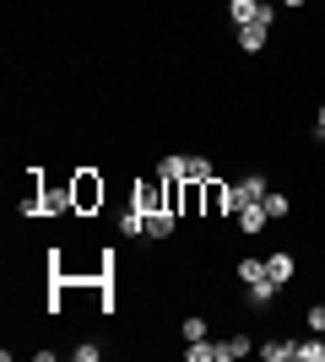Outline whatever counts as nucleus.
Listing matches in <instances>:
<instances>
[{
    "label": "nucleus",
    "instance_id": "nucleus-18",
    "mask_svg": "<svg viewBox=\"0 0 325 362\" xmlns=\"http://www.w3.org/2000/svg\"><path fill=\"white\" fill-rule=\"evenodd\" d=\"M261 276H266V259H239V281H244V287L261 281Z\"/></svg>",
    "mask_w": 325,
    "mask_h": 362
},
{
    "label": "nucleus",
    "instance_id": "nucleus-16",
    "mask_svg": "<svg viewBox=\"0 0 325 362\" xmlns=\"http://www.w3.org/2000/svg\"><path fill=\"white\" fill-rule=\"evenodd\" d=\"M185 163H190V157H173V151H169V157L157 163V173H163V179H185Z\"/></svg>",
    "mask_w": 325,
    "mask_h": 362
},
{
    "label": "nucleus",
    "instance_id": "nucleus-13",
    "mask_svg": "<svg viewBox=\"0 0 325 362\" xmlns=\"http://www.w3.org/2000/svg\"><path fill=\"white\" fill-rule=\"evenodd\" d=\"M120 233H125V238H141V233H147V211H136V206H130V211L120 216Z\"/></svg>",
    "mask_w": 325,
    "mask_h": 362
},
{
    "label": "nucleus",
    "instance_id": "nucleus-1",
    "mask_svg": "<svg viewBox=\"0 0 325 362\" xmlns=\"http://www.w3.org/2000/svg\"><path fill=\"white\" fill-rule=\"evenodd\" d=\"M71 200H76V211H98V206H103V179L87 173V168L71 173Z\"/></svg>",
    "mask_w": 325,
    "mask_h": 362
},
{
    "label": "nucleus",
    "instance_id": "nucleus-2",
    "mask_svg": "<svg viewBox=\"0 0 325 362\" xmlns=\"http://www.w3.org/2000/svg\"><path fill=\"white\" fill-rule=\"evenodd\" d=\"M130 206H136V211H163V173H157V179H141L136 189H130Z\"/></svg>",
    "mask_w": 325,
    "mask_h": 362
},
{
    "label": "nucleus",
    "instance_id": "nucleus-4",
    "mask_svg": "<svg viewBox=\"0 0 325 362\" xmlns=\"http://www.w3.org/2000/svg\"><path fill=\"white\" fill-rule=\"evenodd\" d=\"M233 216H239V227H244V233H261V227L271 222V216H266V200H249V206H239Z\"/></svg>",
    "mask_w": 325,
    "mask_h": 362
},
{
    "label": "nucleus",
    "instance_id": "nucleus-3",
    "mask_svg": "<svg viewBox=\"0 0 325 362\" xmlns=\"http://www.w3.org/2000/svg\"><path fill=\"white\" fill-rule=\"evenodd\" d=\"M212 346H217V362H239V357L255 351V341L249 335H228V341H212Z\"/></svg>",
    "mask_w": 325,
    "mask_h": 362
},
{
    "label": "nucleus",
    "instance_id": "nucleus-10",
    "mask_svg": "<svg viewBox=\"0 0 325 362\" xmlns=\"http://www.w3.org/2000/svg\"><path fill=\"white\" fill-rule=\"evenodd\" d=\"M228 16H233V28H244V22L261 16V0H228Z\"/></svg>",
    "mask_w": 325,
    "mask_h": 362
},
{
    "label": "nucleus",
    "instance_id": "nucleus-17",
    "mask_svg": "<svg viewBox=\"0 0 325 362\" xmlns=\"http://www.w3.org/2000/svg\"><path fill=\"white\" fill-rule=\"evenodd\" d=\"M185 357H190V362H217V346H212V341H190Z\"/></svg>",
    "mask_w": 325,
    "mask_h": 362
},
{
    "label": "nucleus",
    "instance_id": "nucleus-5",
    "mask_svg": "<svg viewBox=\"0 0 325 362\" xmlns=\"http://www.w3.org/2000/svg\"><path fill=\"white\" fill-rule=\"evenodd\" d=\"M266 38H271V28H266V22H244V28H239V49H244V54L266 49Z\"/></svg>",
    "mask_w": 325,
    "mask_h": 362
},
{
    "label": "nucleus",
    "instance_id": "nucleus-12",
    "mask_svg": "<svg viewBox=\"0 0 325 362\" xmlns=\"http://www.w3.org/2000/svg\"><path fill=\"white\" fill-rule=\"evenodd\" d=\"M255 351H261L266 362H287L298 351V341H266V346H255Z\"/></svg>",
    "mask_w": 325,
    "mask_h": 362
},
{
    "label": "nucleus",
    "instance_id": "nucleus-19",
    "mask_svg": "<svg viewBox=\"0 0 325 362\" xmlns=\"http://www.w3.org/2000/svg\"><path fill=\"white\" fill-rule=\"evenodd\" d=\"M185 341H206V319H201V314L185 319Z\"/></svg>",
    "mask_w": 325,
    "mask_h": 362
},
{
    "label": "nucleus",
    "instance_id": "nucleus-11",
    "mask_svg": "<svg viewBox=\"0 0 325 362\" xmlns=\"http://www.w3.org/2000/svg\"><path fill=\"white\" fill-rule=\"evenodd\" d=\"M293 357H298V362H325V341H320V330H309V341H298Z\"/></svg>",
    "mask_w": 325,
    "mask_h": 362
},
{
    "label": "nucleus",
    "instance_id": "nucleus-20",
    "mask_svg": "<svg viewBox=\"0 0 325 362\" xmlns=\"http://www.w3.org/2000/svg\"><path fill=\"white\" fill-rule=\"evenodd\" d=\"M309 330L325 335V303H309Z\"/></svg>",
    "mask_w": 325,
    "mask_h": 362
},
{
    "label": "nucleus",
    "instance_id": "nucleus-14",
    "mask_svg": "<svg viewBox=\"0 0 325 362\" xmlns=\"http://www.w3.org/2000/svg\"><path fill=\"white\" fill-rule=\"evenodd\" d=\"M287 211H293V200L282 195V189H271V195H266V216H271V222H282Z\"/></svg>",
    "mask_w": 325,
    "mask_h": 362
},
{
    "label": "nucleus",
    "instance_id": "nucleus-6",
    "mask_svg": "<svg viewBox=\"0 0 325 362\" xmlns=\"http://www.w3.org/2000/svg\"><path fill=\"white\" fill-rule=\"evenodd\" d=\"M233 189H239V206H249V200H266V195H271V189H266V179H261V173H244V179L233 184Z\"/></svg>",
    "mask_w": 325,
    "mask_h": 362
},
{
    "label": "nucleus",
    "instance_id": "nucleus-21",
    "mask_svg": "<svg viewBox=\"0 0 325 362\" xmlns=\"http://www.w3.org/2000/svg\"><path fill=\"white\" fill-rule=\"evenodd\" d=\"M314 141H325V103H320V119H314Z\"/></svg>",
    "mask_w": 325,
    "mask_h": 362
},
{
    "label": "nucleus",
    "instance_id": "nucleus-8",
    "mask_svg": "<svg viewBox=\"0 0 325 362\" xmlns=\"http://www.w3.org/2000/svg\"><path fill=\"white\" fill-rule=\"evenodd\" d=\"M271 298H277V281H271V276L249 281V308H271Z\"/></svg>",
    "mask_w": 325,
    "mask_h": 362
},
{
    "label": "nucleus",
    "instance_id": "nucleus-22",
    "mask_svg": "<svg viewBox=\"0 0 325 362\" xmlns=\"http://www.w3.org/2000/svg\"><path fill=\"white\" fill-rule=\"evenodd\" d=\"M282 6H304V0H282Z\"/></svg>",
    "mask_w": 325,
    "mask_h": 362
},
{
    "label": "nucleus",
    "instance_id": "nucleus-9",
    "mask_svg": "<svg viewBox=\"0 0 325 362\" xmlns=\"http://www.w3.org/2000/svg\"><path fill=\"white\" fill-rule=\"evenodd\" d=\"M173 222H179L173 211H152L147 216V238H173Z\"/></svg>",
    "mask_w": 325,
    "mask_h": 362
},
{
    "label": "nucleus",
    "instance_id": "nucleus-7",
    "mask_svg": "<svg viewBox=\"0 0 325 362\" xmlns=\"http://www.w3.org/2000/svg\"><path fill=\"white\" fill-rule=\"evenodd\" d=\"M266 276H271L277 287H287V281H293V255H271L266 259Z\"/></svg>",
    "mask_w": 325,
    "mask_h": 362
},
{
    "label": "nucleus",
    "instance_id": "nucleus-15",
    "mask_svg": "<svg viewBox=\"0 0 325 362\" xmlns=\"http://www.w3.org/2000/svg\"><path fill=\"white\" fill-rule=\"evenodd\" d=\"M185 179H195V184L217 179V173H212V157H190V163H185Z\"/></svg>",
    "mask_w": 325,
    "mask_h": 362
}]
</instances>
